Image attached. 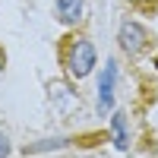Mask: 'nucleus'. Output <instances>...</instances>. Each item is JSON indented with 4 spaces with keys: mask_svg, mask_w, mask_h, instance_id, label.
Masks as SVG:
<instances>
[{
    "mask_svg": "<svg viewBox=\"0 0 158 158\" xmlns=\"http://www.w3.org/2000/svg\"><path fill=\"white\" fill-rule=\"evenodd\" d=\"M82 0H57V19L63 25H76L82 19Z\"/></svg>",
    "mask_w": 158,
    "mask_h": 158,
    "instance_id": "nucleus-4",
    "label": "nucleus"
},
{
    "mask_svg": "<svg viewBox=\"0 0 158 158\" xmlns=\"http://www.w3.org/2000/svg\"><path fill=\"white\" fill-rule=\"evenodd\" d=\"M0 70H3V54H0Z\"/></svg>",
    "mask_w": 158,
    "mask_h": 158,
    "instance_id": "nucleus-8",
    "label": "nucleus"
},
{
    "mask_svg": "<svg viewBox=\"0 0 158 158\" xmlns=\"http://www.w3.org/2000/svg\"><path fill=\"white\" fill-rule=\"evenodd\" d=\"M67 139H44L41 146H25V155H35V152H48V149H63Z\"/></svg>",
    "mask_w": 158,
    "mask_h": 158,
    "instance_id": "nucleus-6",
    "label": "nucleus"
},
{
    "mask_svg": "<svg viewBox=\"0 0 158 158\" xmlns=\"http://www.w3.org/2000/svg\"><path fill=\"white\" fill-rule=\"evenodd\" d=\"M10 155V139H6V133H0V158H6Z\"/></svg>",
    "mask_w": 158,
    "mask_h": 158,
    "instance_id": "nucleus-7",
    "label": "nucleus"
},
{
    "mask_svg": "<svg viewBox=\"0 0 158 158\" xmlns=\"http://www.w3.org/2000/svg\"><path fill=\"white\" fill-rule=\"evenodd\" d=\"M114 82H117V63L108 60V63H104L101 79H98V111L101 114H108L114 108Z\"/></svg>",
    "mask_w": 158,
    "mask_h": 158,
    "instance_id": "nucleus-2",
    "label": "nucleus"
},
{
    "mask_svg": "<svg viewBox=\"0 0 158 158\" xmlns=\"http://www.w3.org/2000/svg\"><path fill=\"white\" fill-rule=\"evenodd\" d=\"M95 44L89 41V38H79V41H73L70 54H67V67H70V76L73 79H85L92 70H95Z\"/></svg>",
    "mask_w": 158,
    "mask_h": 158,
    "instance_id": "nucleus-1",
    "label": "nucleus"
},
{
    "mask_svg": "<svg viewBox=\"0 0 158 158\" xmlns=\"http://www.w3.org/2000/svg\"><path fill=\"white\" fill-rule=\"evenodd\" d=\"M117 41H120V48L127 51V54H139V51L146 48V41H149V32L142 29L139 22H123Z\"/></svg>",
    "mask_w": 158,
    "mask_h": 158,
    "instance_id": "nucleus-3",
    "label": "nucleus"
},
{
    "mask_svg": "<svg viewBox=\"0 0 158 158\" xmlns=\"http://www.w3.org/2000/svg\"><path fill=\"white\" fill-rule=\"evenodd\" d=\"M111 133H114V146L117 149H130V127H127V114L123 111H114L111 117Z\"/></svg>",
    "mask_w": 158,
    "mask_h": 158,
    "instance_id": "nucleus-5",
    "label": "nucleus"
}]
</instances>
